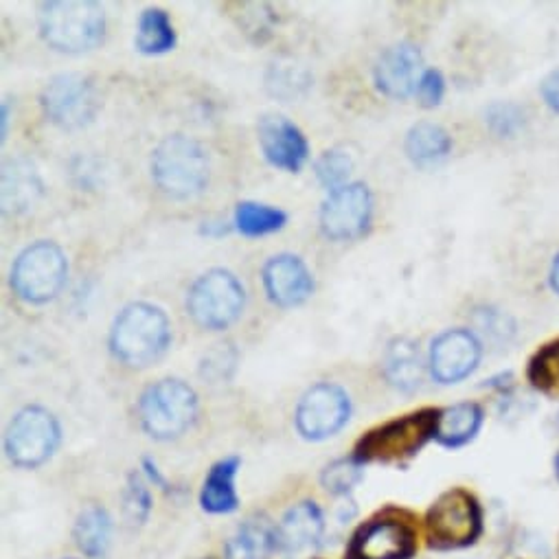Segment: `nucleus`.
Instances as JSON below:
<instances>
[{
	"mask_svg": "<svg viewBox=\"0 0 559 559\" xmlns=\"http://www.w3.org/2000/svg\"><path fill=\"white\" fill-rule=\"evenodd\" d=\"M263 290L276 308H299L314 293V276L297 254L282 252L265 261L261 270Z\"/></svg>",
	"mask_w": 559,
	"mask_h": 559,
	"instance_id": "obj_13",
	"label": "nucleus"
},
{
	"mask_svg": "<svg viewBox=\"0 0 559 559\" xmlns=\"http://www.w3.org/2000/svg\"><path fill=\"white\" fill-rule=\"evenodd\" d=\"M38 29L51 49L80 56L102 45L106 14L93 0H47L38 12Z\"/></svg>",
	"mask_w": 559,
	"mask_h": 559,
	"instance_id": "obj_2",
	"label": "nucleus"
},
{
	"mask_svg": "<svg viewBox=\"0 0 559 559\" xmlns=\"http://www.w3.org/2000/svg\"><path fill=\"white\" fill-rule=\"evenodd\" d=\"M126 515L132 520V522H143L152 509V498H150V491L145 487V483L132 474L130 476V483H128V489H126Z\"/></svg>",
	"mask_w": 559,
	"mask_h": 559,
	"instance_id": "obj_35",
	"label": "nucleus"
},
{
	"mask_svg": "<svg viewBox=\"0 0 559 559\" xmlns=\"http://www.w3.org/2000/svg\"><path fill=\"white\" fill-rule=\"evenodd\" d=\"M310 84V78L308 73L301 69V67H295L293 62L290 64H274L267 73V88L274 97H282V99H288V97H297L301 88H306Z\"/></svg>",
	"mask_w": 559,
	"mask_h": 559,
	"instance_id": "obj_32",
	"label": "nucleus"
},
{
	"mask_svg": "<svg viewBox=\"0 0 559 559\" xmlns=\"http://www.w3.org/2000/svg\"><path fill=\"white\" fill-rule=\"evenodd\" d=\"M67 276L69 261L64 250L56 241L40 239L16 257L10 284L16 297L25 304L45 306L60 295Z\"/></svg>",
	"mask_w": 559,
	"mask_h": 559,
	"instance_id": "obj_5",
	"label": "nucleus"
},
{
	"mask_svg": "<svg viewBox=\"0 0 559 559\" xmlns=\"http://www.w3.org/2000/svg\"><path fill=\"white\" fill-rule=\"evenodd\" d=\"M526 378L531 386L546 395H559V338L542 345L528 360Z\"/></svg>",
	"mask_w": 559,
	"mask_h": 559,
	"instance_id": "obj_28",
	"label": "nucleus"
},
{
	"mask_svg": "<svg viewBox=\"0 0 559 559\" xmlns=\"http://www.w3.org/2000/svg\"><path fill=\"white\" fill-rule=\"evenodd\" d=\"M419 104L424 108H435L441 104L443 95H445V80L441 75V71L437 69H426L417 82V91H415Z\"/></svg>",
	"mask_w": 559,
	"mask_h": 559,
	"instance_id": "obj_36",
	"label": "nucleus"
},
{
	"mask_svg": "<svg viewBox=\"0 0 559 559\" xmlns=\"http://www.w3.org/2000/svg\"><path fill=\"white\" fill-rule=\"evenodd\" d=\"M246 290L239 278L224 267L200 274L187 295V312L204 330H226L243 312Z\"/></svg>",
	"mask_w": 559,
	"mask_h": 559,
	"instance_id": "obj_7",
	"label": "nucleus"
},
{
	"mask_svg": "<svg viewBox=\"0 0 559 559\" xmlns=\"http://www.w3.org/2000/svg\"><path fill=\"white\" fill-rule=\"evenodd\" d=\"M483 356L478 336L469 330H445L432 341L428 367L439 384H456L469 378Z\"/></svg>",
	"mask_w": 559,
	"mask_h": 559,
	"instance_id": "obj_14",
	"label": "nucleus"
},
{
	"mask_svg": "<svg viewBox=\"0 0 559 559\" xmlns=\"http://www.w3.org/2000/svg\"><path fill=\"white\" fill-rule=\"evenodd\" d=\"M352 415L347 391L332 382L314 384L297 406V428L310 441H323L345 428Z\"/></svg>",
	"mask_w": 559,
	"mask_h": 559,
	"instance_id": "obj_12",
	"label": "nucleus"
},
{
	"mask_svg": "<svg viewBox=\"0 0 559 559\" xmlns=\"http://www.w3.org/2000/svg\"><path fill=\"white\" fill-rule=\"evenodd\" d=\"M136 49L143 56H163L176 47V29L169 14L160 8H150L139 16Z\"/></svg>",
	"mask_w": 559,
	"mask_h": 559,
	"instance_id": "obj_25",
	"label": "nucleus"
},
{
	"mask_svg": "<svg viewBox=\"0 0 559 559\" xmlns=\"http://www.w3.org/2000/svg\"><path fill=\"white\" fill-rule=\"evenodd\" d=\"M259 134V147L265 156V160L290 174H297L304 169V165L310 158V143L304 134V130L293 123L284 115H263L257 126Z\"/></svg>",
	"mask_w": 559,
	"mask_h": 559,
	"instance_id": "obj_15",
	"label": "nucleus"
},
{
	"mask_svg": "<svg viewBox=\"0 0 559 559\" xmlns=\"http://www.w3.org/2000/svg\"><path fill=\"white\" fill-rule=\"evenodd\" d=\"M8 123H10V99L3 102V139H8Z\"/></svg>",
	"mask_w": 559,
	"mask_h": 559,
	"instance_id": "obj_40",
	"label": "nucleus"
},
{
	"mask_svg": "<svg viewBox=\"0 0 559 559\" xmlns=\"http://www.w3.org/2000/svg\"><path fill=\"white\" fill-rule=\"evenodd\" d=\"M233 224L246 237H263L282 230L288 224V213L270 204L243 200L235 206Z\"/></svg>",
	"mask_w": 559,
	"mask_h": 559,
	"instance_id": "obj_26",
	"label": "nucleus"
},
{
	"mask_svg": "<svg viewBox=\"0 0 559 559\" xmlns=\"http://www.w3.org/2000/svg\"><path fill=\"white\" fill-rule=\"evenodd\" d=\"M539 93H542L544 104H546L552 112L559 115V71L550 73V75L542 82Z\"/></svg>",
	"mask_w": 559,
	"mask_h": 559,
	"instance_id": "obj_38",
	"label": "nucleus"
},
{
	"mask_svg": "<svg viewBox=\"0 0 559 559\" xmlns=\"http://www.w3.org/2000/svg\"><path fill=\"white\" fill-rule=\"evenodd\" d=\"M239 14H235L239 29L252 40V43H265L272 36V25L276 21V14L265 3H241L235 5Z\"/></svg>",
	"mask_w": 559,
	"mask_h": 559,
	"instance_id": "obj_30",
	"label": "nucleus"
},
{
	"mask_svg": "<svg viewBox=\"0 0 559 559\" xmlns=\"http://www.w3.org/2000/svg\"><path fill=\"white\" fill-rule=\"evenodd\" d=\"M476 325H478L480 334L487 336L489 341L507 343L513 336V321L493 308L476 310Z\"/></svg>",
	"mask_w": 559,
	"mask_h": 559,
	"instance_id": "obj_34",
	"label": "nucleus"
},
{
	"mask_svg": "<svg viewBox=\"0 0 559 559\" xmlns=\"http://www.w3.org/2000/svg\"><path fill=\"white\" fill-rule=\"evenodd\" d=\"M406 156L417 167H432L448 158L452 152V136L445 128L430 121L415 123L404 141Z\"/></svg>",
	"mask_w": 559,
	"mask_h": 559,
	"instance_id": "obj_21",
	"label": "nucleus"
},
{
	"mask_svg": "<svg viewBox=\"0 0 559 559\" xmlns=\"http://www.w3.org/2000/svg\"><path fill=\"white\" fill-rule=\"evenodd\" d=\"M230 345H217L206 360L202 362V373L209 376L211 380H228V371L235 369V352L228 349Z\"/></svg>",
	"mask_w": 559,
	"mask_h": 559,
	"instance_id": "obj_37",
	"label": "nucleus"
},
{
	"mask_svg": "<svg viewBox=\"0 0 559 559\" xmlns=\"http://www.w3.org/2000/svg\"><path fill=\"white\" fill-rule=\"evenodd\" d=\"M548 284L552 288L555 295H559V254L552 259L550 263V272H548Z\"/></svg>",
	"mask_w": 559,
	"mask_h": 559,
	"instance_id": "obj_39",
	"label": "nucleus"
},
{
	"mask_svg": "<svg viewBox=\"0 0 559 559\" xmlns=\"http://www.w3.org/2000/svg\"><path fill=\"white\" fill-rule=\"evenodd\" d=\"M483 419L485 415L478 404L474 402L454 404L445 411H439L435 439L445 448H461L478 435Z\"/></svg>",
	"mask_w": 559,
	"mask_h": 559,
	"instance_id": "obj_22",
	"label": "nucleus"
},
{
	"mask_svg": "<svg viewBox=\"0 0 559 559\" xmlns=\"http://www.w3.org/2000/svg\"><path fill=\"white\" fill-rule=\"evenodd\" d=\"M555 465H557V476H559V454H557V463Z\"/></svg>",
	"mask_w": 559,
	"mask_h": 559,
	"instance_id": "obj_41",
	"label": "nucleus"
},
{
	"mask_svg": "<svg viewBox=\"0 0 559 559\" xmlns=\"http://www.w3.org/2000/svg\"><path fill=\"white\" fill-rule=\"evenodd\" d=\"M209 154L191 136H165L152 154V178L156 187L174 200H189L202 193L209 185Z\"/></svg>",
	"mask_w": 559,
	"mask_h": 559,
	"instance_id": "obj_3",
	"label": "nucleus"
},
{
	"mask_svg": "<svg viewBox=\"0 0 559 559\" xmlns=\"http://www.w3.org/2000/svg\"><path fill=\"white\" fill-rule=\"evenodd\" d=\"M45 117L62 130H82L102 110V95L88 75L62 73L49 80L40 95Z\"/></svg>",
	"mask_w": 559,
	"mask_h": 559,
	"instance_id": "obj_9",
	"label": "nucleus"
},
{
	"mask_svg": "<svg viewBox=\"0 0 559 559\" xmlns=\"http://www.w3.org/2000/svg\"><path fill=\"white\" fill-rule=\"evenodd\" d=\"M60 424L43 406H27L10 421L5 432V452L19 467L34 469L49 461L60 445Z\"/></svg>",
	"mask_w": 559,
	"mask_h": 559,
	"instance_id": "obj_10",
	"label": "nucleus"
},
{
	"mask_svg": "<svg viewBox=\"0 0 559 559\" xmlns=\"http://www.w3.org/2000/svg\"><path fill=\"white\" fill-rule=\"evenodd\" d=\"M43 178L29 158H12L3 167V211L23 215L36 206L43 195Z\"/></svg>",
	"mask_w": 559,
	"mask_h": 559,
	"instance_id": "obj_19",
	"label": "nucleus"
},
{
	"mask_svg": "<svg viewBox=\"0 0 559 559\" xmlns=\"http://www.w3.org/2000/svg\"><path fill=\"white\" fill-rule=\"evenodd\" d=\"M382 369L386 382L402 393H415L424 384L426 367L419 345L411 338H395L389 343Z\"/></svg>",
	"mask_w": 559,
	"mask_h": 559,
	"instance_id": "obj_20",
	"label": "nucleus"
},
{
	"mask_svg": "<svg viewBox=\"0 0 559 559\" xmlns=\"http://www.w3.org/2000/svg\"><path fill=\"white\" fill-rule=\"evenodd\" d=\"M110 535H112V522L106 509L93 504L80 513L75 524V539H78V546L88 557H102L108 550Z\"/></svg>",
	"mask_w": 559,
	"mask_h": 559,
	"instance_id": "obj_27",
	"label": "nucleus"
},
{
	"mask_svg": "<svg viewBox=\"0 0 559 559\" xmlns=\"http://www.w3.org/2000/svg\"><path fill=\"white\" fill-rule=\"evenodd\" d=\"M325 520L314 502L295 504L276 531V548L288 557L306 552L323 537Z\"/></svg>",
	"mask_w": 559,
	"mask_h": 559,
	"instance_id": "obj_18",
	"label": "nucleus"
},
{
	"mask_svg": "<svg viewBox=\"0 0 559 559\" xmlns=\"http://www.w3.org/2000/svg\"><path fill=\"white\" fill-rule=\"evenodd\" d=\"M195 415L198 395L178 378L158 380L156 384L147 386L139 400L141 426L158 441H169L187 432L195 421Z\"/></svg>",
	"mask_w": 559,
	"mask_h": 559,
	"instance_id": "obj_6",
	"label": "nucleus"
},
{
	"mask_svg": "<svg viewBox=\"0 0 559 559\" xmlns=\"http://www.w3.org/2000/svg\"><path fill=\"white\" fill-rule=\"evenodd\" d=\"M485 123L498 139H513L526 123L524 110L511 102H493L485 112Z\"/></svg>",
	"mask_w": 559,
	"mask_h": 559,
	"instance_id": "obj_31",
	"label": "nucleus"
},
{
	"mask_svg": "<svg viewBox=\"0 0 559 559\" xmlns=\"http://www.w3.org/2000/svg\"><path fill=\"white\" fill-rule=\"evenodd\" d=\"M362 463H358L354 456L352 459H338L332 465L325 467L323 472V485L332 493H347L352 491L360 480H362Z\"/></svg>",
	"mask_w": 559,
	"mask_h": 559,
	"instance_id": "obj_33",
	"label": "nucleus"
},
{
	"mask_svg": "<svg viewBox=\"0 0 559 559\" xmlns=\"http://www.w3.org/2000/svg\"><path fill=\"white\" fill-rule=\"evenodd\" d=\"M171 343V323L167 314L152 304L126 306L110 330L112 356L132 369L154 365Z\"/></svg>",
	"mask_w": 559,
	"mask_h": 559,
	"instance_id": "obj_1",
	"label": "nucleus"
},
{
	"mask_svg": "<svg viewBox=\"0 0 559 559\" xmlns=\"http://www.w3.org/2000/svg\"><path fill=\"white\" fill-rule=\"evenodd\" d=\"M314 171L319 182L332 191L349 185V176L354 171V160L345 150H328L319 156V160L314 163Z\"/></svg>",
	"mask_w": 559,
	"mask_h": 559,
	"instance_id": "obj_29",
	"label": "nucleus"
},
{
	"mask_svg": "<svg viewBox=\"0 0 559 559\" xmlns=\"http://www.w3.org/2000/svg\"><path fill=\"white\" fill-rule=\"evenodd\" d=\"M276 548V531L265 518L246 520L226 544V559H267Z\"/></svg>",
	"mask_w": 559,
	"mask_h": 559,
	"instance_id": "obj_24",
	"label": "nucleus"
},
{
	"mask_svg": "<svg viewBox=\"0 0 559 559\" xmlns=\"http://www.w3.org/2000/svg\"><path fill=\"white\" fill-rule=\"evenodd\" d=\"M417 539L408 522L380 518L367 522L354 537L347 559H411Z\"/></svg>",
	"mask_w": 559,
	"mask_h": 559,
	"instance_id": "obj_16",
	"label": "nucleus"
},
{
	"mask_svg": "<svg viewBox=\"0 0 559 559\" xmlns=\"http://www.w3.org/2000/svg\"><path fill=\"white\" fill-rule=\"evenodd\" d=\"M421 62V51L411 43L389 47L373 69L378 91L391 99H406L417 91V82L424 73Z\"/></svg>",
	"mask_w": 559,
	"mask_h": 559,
	"instance_id": "obj_17",
	"label": "nucleus"
},
{
	"mask_svg": "<svg viewBox=\"0 0 559 559\" xmlns=\"http://www.w3.org/2000/svg\"><path fill=\"white\" fill-rule=\"evenodd\" d=\"M373 219V195L365 182H349L328 195L321 206V230L328 239L362 237Z\"/></svg>",
	"mask_w": 559,
	"mask_h": 559,
	"instance_id": "obj_11",
	"label": "nucleus"
},
{
	"mask_svg": "<svg viewBox=\"0 0 559 559\" xmlns=\"http://www.w3.org/2000/svg\"><path fill=\"white\" fill-rule=\"evenodd\" d=\"M239 469V459L228 456L217 461L202 487L200 502L211 513H228L237 509V491H235V476Z\"/></svg>",
	"mask_w": 559,
	"mask_h": 559,
	"instance_id": "obj_23",
	"label": "nucleus"
},
{
	"mask_svg": "<svg viewBox=\"0 0 559 559\" xmlns=\"http://www.w3.org/2000/svg\"><path fill=\"white\" fill-rule=\"evenodd\" d=\"M439 411L424 408L369 430L356 445L358 463H395L415 456L437 435Z\"/></svg>",
	"mask_w": 559,
	"mask_h": 559,
	"instance_id": "obj_4",
	"label": "nucleus"
},
{
	"mask_svg": "<svg viewBox=\"0 0 559 559\" xmlns=\"http://www.w3.org/2000/svg\"><path fill=\"white\" fill-rule=\"evenodd\" d=\"M483 511L478 500L463 487L441 493L426 515L428 542L435 548H463L478 539Z\"/></svg>",
	"mask_w": 559,
	"mask_h": 559,
	"instance_id": "obj_8",
	"label": "nucleus"
}]
</instances>
